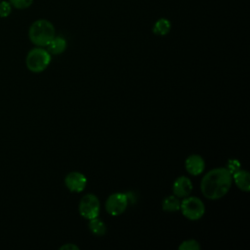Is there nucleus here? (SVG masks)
<instances>
[{
	"mask_svg": "<svg viewBox=\"0 0 250 250\" xmlns=\"http://www.w3.org/2000/svg\"><path fill=\"white\" fill-rule=\"evenodd\" d=\"M232 184L231 173L224 167L214 168L207 172L201 180L200 188L208 199H219L226 195Z\"/></svg>",
	"mask_w": 250,
	"mask_h": 250,
	"instance_id": "1",
	"label": "nucleus"
},
{
	"mask_svg": "<svg viewBox=\"0 0 250 250\" xmlns=\"http://www.w3.org/2000/svg\"><path fill=\"white\" fill-rule=\"evenodd\" d=\"M28 36L34 45L45 47L56 36L55 27L53 23L47 20H37L30 25Z\"/></svg>",
	"mask_w": 250,
	"mask_h": 250,
	"instance_id": "2",
	"label": "nucleus"
},
{
	"mask_svg": "<svg viewBox=\"0 0 250 250\" xmlns=\"http://www.w3.org/2000/svg\"><path fill=\"white\" fill-rule=\"evenodd\" d=\"M50 62L51 54L41 47L31 49L25 58V65L27 69L35 73L45 70Z\"/></svg>",
	"mask_w": 250,
	"mask_h": 250,
	"instance_id": "3",
	"label": "nucleus"
},
{
	"mask_svg": "<svg viewBox=\"0 0 250 250\" xmlns=\"http://www.w3.org/2000/svg\"><path fill=\"white\" fill-rule=\"evenodd\" d=\"M181 202L180 209L182 210L183 215L191 221H196L200 219L205 212V206L203 202L194 196H187Z\"/></svg>",
	"mask_w": 250,
	"mask_h": 250,
	"instance_id": "4",
	"label": "nucleus"
},
{
	"mask_svg": "<svg viewBox=\"0 0 250 250\" xmlns=\"http://www.w3.org/2000/svg\"><path fill=\"white\" fill-rule=\"evenodd\" d=\"M78 209H79L80 215L87 220L97 218L100 213L99 198L92 193H88L84 195L80 199Z\"/></svg>",
	"mask_w": 250,
	"mask_h": 250,
	"instance_id": "5",
	"label": "nucleus"
},
{
	"mask_svg": "<svg viewBox=\"0 0 250 250\" xmlns=\"http://www.w3.org/2000/svg\"><path fill=\"white\" fill-rule=\"evenodd\" d=\"M128 204L129 202L126 193L115 192L107 197L105 201V210L112 216H118L126 210Z\"/></svg>",
	"mask_w": 250,
	"mask_h": 250,
	"instance_id": "6",
	"label": "nucleus"
},
{
	"mask_svg": "<svg viewBox=\"0 0 250 250\" xmlns=\"http://www.w3.org/2000/svg\"><path fill=\"white\" fill-rule=\"evenodd\" d=\"M64 184L70 191L81 192L87 185V178L82 173L73 171L65 176Z\"/></svg>",
	"mask_w": 250,
	"mask_h": 250,
	"instance_id": "7",
	"label": "nucleus"
},
{
	"mask_svg": "<svg viewBox=\"0 0 250 250\" xmlns=\"http://www.w3.org/2000/svg\"><path fill=\"white\" fill-rule=\"evenodd\" d=\"M172 189H173L174 195H176L177 197L179 198L187 197L190 194L192 190L191 181L186 176H181L175 180Z\"/></svg>",
	"mask_w": 250,
	"mask_h": 250,
	"instance_id": "8",
	"label": "nucleus"
},
{
	"mask_svg": "<svg viewBox=\"0 0 250 250\" xmlns=\"http://www.w3.org/2000/svg\"><path fill=\"white\" fill-rule=\"evenodd\" d=\"M185 165H186L187 171L189 174L193 176H197L203 172L205 168V161L200 155L192 154L186 159Z\"/></svg>",
	"mask_w": 250,
	"mask_h": 250,
	"instance_id": "9",
	"label": "nucleus"
},
{
	"mask_svg": "<svg viewBox=\"0 0 250 250\" xmlns=\"http://www.w3.org/2000/svg\"><path fill=\"white\" fill-rule=\"evenodd\" d=\"M231 176H232V179L234 180L236 187L239 189L243 191L250 190V176L246 170L238 169L235 172H233Z\"/></svg>",
	"mask_w": 250,
	"mask_h": 250,
	"instance_id": "10",
	"label": "nucleus"
},
{
	"mask_svg": "<svg viewBox=\"0 0 250 250\" xmlns=\"http://www.w3.org/2000/svg\"><path fill=\"white\" fill-rule=\"evenodd\" d=\"M66 41L63 37L55 36L47 45V51L52 55H60L66 49Z\"/></svg>",
	"mask_w": 250,
	"mask_h": 250,
	"instance_id": "11",
	"label": "nucleus"
},
{
	"mask_svg": "<svg viewBox=\"0 0 250 250\" xmlns=\"http://www.w3.org/2000/svg\"><path fill=\"white\" fill-rule=\"evenodd\" d=\"M170 29H171V22L169 20L164 19V18L157 20L152 27L153 33L160 35V36L168 34Z\"/></svg>",
	"mask_w": 250,
	"mask_h": 250,
	"instance_id": "12",
	"label": "nucleus"
},
{
	"mask_svg": "<svg viewBox=\"0 0 250 250\" xmlns=\"http://www.w3.org/2000/svg\"><path fill=\"white\" fill-rule=\"evenodd\" d=\"M181 201L176 195H168L162 201V209L167 212H176L180 210Z\"/></svg>",
	"mask_w": 250,
	"mask_h": 250,
	"instance_id": "13",
	"label": "nucleus"
},
{
	"mask_svg": "<svg viewBox=\"0 0 250 250\" xmlns=\"http://www.w3.org/2000/svg\"><path fill=\"white\" fill-rule=\"evenodd\" d=\"M88 227H89L90 231L95 235L101 236V235H104L106 231L105 224L103 221H101L100 219H98V217L89 220Z\"/></svg>",
	"mask_w": 250,
	"mask_h": 250,
	"instance_id": "14",
	"label": "nucleus"
},
{
	"mask_svg": "<svg viewBox=\"0 0 250 250\" xmlns=\"http://www.w3.org/2000/svg\"><path fill=\"white\" fill-rule=\"evenodd\" d=\"M180 250H199L200 245L195 239H188L182 242L181 245H179Z\"/></svg>",
	"mask_w": 250,
	"mask_h": 250,
	"instance_id": "15",
	"label": "nucleus"
},
{
	"mask_svg": "<svg viewBox=\"0 0 250 250\" xmlns=\"http://www.w3.org/2000/svg\"><path fill=\"white\" fill-rule=\"evenodd\" d=\"M33 0H10V4H12L17 9H26L32 4Z\"/></svg>",
	"mask_w": 250,
	"mask_h": 250,
	"instance_id": "16",
	"label": "nucleus"
},
{
	"mask_svg": "<svg viewBox=\"0 0 250 250\" xmlns=\"http://www.w3.org/2000/svg\"><path fill=\"white\" fill-rule=\"evenodd\" d=\"M11 4L6 1L0 2V17L5 18L11 14Z\"/></svg>",
	"mask_w": 250,
	"mask_h": 250,
	"instance_id": "17",
	"label": "nucleus"
},
{
	"mask_svg": "<svg viewBox=\"0 0 250 250\" xmlns=\"http://www.w3.org/2000/svg\"><path fill=\"white\" fill-rule=\"evenodd\" d=\"M227 169L232 174L233 172H235L236 170L239 169V163L237 160H229Z\"/></svg>",
	"mask_w": 250,
	"mask_h": 250,
	"instance_id": "18",
	"label": "nucleus"
},
{
	"mask_svg": "<svg viewBox=\"0 0 250 250\" xmlns=\"http://www.w3.org/2000/svg\"><path fill=\"white\" fill-rule=\"evenodd\" d=\"M60 249H63V250H78L79 249V247L77 246V245H75V244H72V243H67V244H64V245H62V246H61L60 247Z\"/></svg>",
	"mask_w": 250,
	"mask_h": 250,
	"instance_id": "19",
	"label": "nucleus"
}]
</instances>
